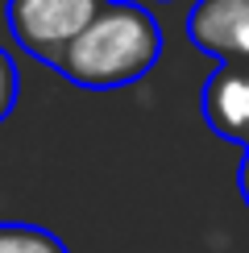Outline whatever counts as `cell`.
Wrapping results in <instances>:
<instances>
[{
    "instance_id": "obj_7",
    "label": "cell",
    "mask_w": 249,
    "mask_h": 253,
    "mask_svg": "<svg viewBox=\"0 0 249 253\" xmlns=\"http://www.w3.org/2000/svg\"><path fill=\"white\" fill-rule=\"evenodd\" d=\"M237 187H241V195H245V204H249V150L241 158V170H237Z\"/></svg>"
},
{
    "instance_id": "obj_5",
    "label": "cell",
    "mask_w": 249,
    "mask_h": 253,
    "mask_svg": "<svg viewBox=\"0 0 249 253\" xmlns=\"http://www.w3.org/2000/svg\"><path fill=\"white\" fill-rule=\"evenodd\" d=\"M0 253H71L50 228L0 220Z\"/></svg>"
},
{
    "instance_id": "obj_3",
    "label": "cell",
    "mask_w": 249,
    "mask_h": 253,
    "mask_svg": "<svg viewBox=\"0 0 249 253\" xmlns=\"http://www.w3.org/2000/svg\"><path fill=\"white\" fill-rule=\"evenodd\" d=\"M187 38L224 67L249 62V0H195L187 13Z\"/></svg>"
},
{
    "instance_id": "obj_4",
    "label": "cell",
    "mask_w": 249,
    "mask_h": 253,
    "mask_svg": "<svg viewBox=\"0 0 249 253\" xmlns=\"http://www.w3.org/2000/svg\"><path fill=\"white\" fill-rule=\"evenodd\" d=\"M204 121L224 141L249 150V67H220L204 83Z\"/></svg>"
},
{
    "instance_id": "obj_2",
    "label": "cell",
    "mask_w": 249,
    "mask_h": 253,
    "mask_svg": "<svg viewBox=\"0 0 249 253\" xmlns=\"http://www.w3.org/2000/svg\"><path fill=\"white\" fill-rule=\"evenodd\" d=\"M104 8L108 0H4V21L25 54L58 67Z\"/></svg>"
},
{
    "instance_id": "obj_1",
    "label": "cell",
    "mask_w": 249,
    "mask_h": 253,
    "mask_svg": "<svg viewBox=\"0 0 249 253\" xmlns=\"http://www.w3.org/2000/svg\"><path fill=\"white\" fill-rule=\"evenodd\" d=\"M162 58V25L141 4L108 0V8L87 25L75 46L58 58V75L91 91L129 87L145 79Z\"/></svg>"
},
{
    "instance_id": "obj_6",
    "label": "cell",
    "mask_w": 249,
    "mask_h": 253,
    "mask_svg": "<svg viewBox=\"0 0 249 253\" xmlns=\"http://www.w3.org/2000/svg\"><path fill=\"white\" fill-rule=\"evenodd\" d=\"M21 96V75H17V67H13V58L0 50V121L13 112V104Z\"/></svg>"
}]
</instances>
